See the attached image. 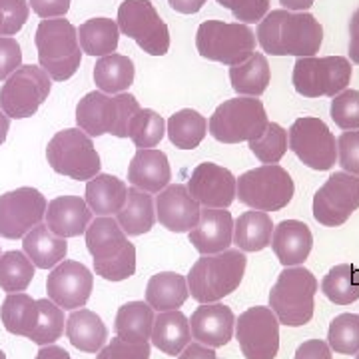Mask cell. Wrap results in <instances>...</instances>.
<instances>
[{"label":"cell","instance_id":"cell-54","mask_svg":"<svg viewBox=\"0 0 359 359\" xmlns=\"http://www.w3.org/2000/svg\"><path fill=\"white\" fill-rule=\"evenodd\" d=\"M178 359H218L216 358V351L214 347L202 346V344H188L184 347V351L180 353Z\"/></svg>","mask_w":359,"mask_h":359},{"label":"cell","instance_id":"cell-44","mask_svg":"<svg viewBox=\"0 0 359 359\" xmlns=\"http://www.w3.org/2000/svg\"><path fill=\"white\" fill-rule=\"evenodd\" d=\"M248 144L252 154L262 164H278L287 152V130L282 128L278 122H269L264 134Z\"/></svg>","mask_w":359,"mask_h":359},{"label":"cell","instance_id":"cell-2","mask_svg":"<svg viewBox=\"0 0 359 359\" xmlns=\"http://www.w3.org/2000/svg\"><path fill=\"white\" fill-rule=\"evenodd\" d=\"M86 248L94 271L106 282H124L136 271V248L112 216H100L86 228Z\"/></svg>","mask_w":359,"mask_h":359},{"label":"cell","instance_id":"cell-32","mask_svg":"<svg viewBox=\"0 0 359 359\" xmlns=\"http://www.w3.org/2000/svg\"><path fill=\"white\" fill-rule=\"evenodd\" d=\"M116 222L126 236H142L154 228L156 208L152 196L138 188H128L124 208L116 214Z\"/></svg>","mask_w":359,"mask_h":359},{"label":"cell","instance_id":"cell-30","mask_svg":"<svg viewBox=\"0 0 359 359\" xmlns=\"http://www.w3.org/2000/svg\"><path fill=\"white\" fill-rule=\"evenodd\" d=\"M150 339L160 351L176 358L192 339L190 321L180 309L162 311V313H158V318L154 320V330H152Z\"/></svg>","mask_w":359,"mask_h":359},{"label":"cell","instance_id":"cell-21","mask_svg":"<svg viewBox=\"0 0 359 359\" xmlns=\"http://www.w3.org/2000/svg\"><path fill=\"white\" fill-rule=\"evenodd\" d=\"M190 332L192 337L208 347H224L230 344L233 327H236V316L228 306L224 304H202L190 318Z\"/></svg>","mask_w":359,"mask_h":359},{"label":"cell","instance_id":"cell-7","mask_svg":"<svg viewBox=\"0 0 359 359\" xmlns=\"http://www.w3.org/2000/svg\"><path fill=\"white\" fill-rule=\"evenodd\" d=\"M198 54L226 66L242 65L256 52V34L242 22L205 20L196 32Z\"/></svg>","mask_w":359,"mask_h":359},{"label":"cell","instance_id":"cell-10","mask_svg":"<svg viewBox=\"0 0 359 359\" xmlns=\"http://www.w3.org/2000/svg\"><path fill=\"white\" fill-rule=\"evenodd\" d=\"M46 160L50 168L68 178L88 182L100 174V156L84 130L66 128L56 132L48 142Z\"/></svg>","mask_w":359,"mask_h":359},{"label":"cell","instance_id":"cell-24","mask_svg":"<svg viewBox=\"0 0 359 359\" xmlns=\"http://www.w3.org/2000/svg\"><path fill=\"white\" fill-rule=\"evenodd\" d=\"M44 219L48 230L58 238H76L86 233L92 222V210L80 196H60L48 202Z\"/></svg>","mask_w":359,"mask_h":359},{"label":"cell","instance_id":"cell-46","mask_svg":"<svg viewBox=\"0 0 359 359\" xmlns=\"http://www.w3.org/2000/svg\"><path fill=\"white\" fill-rule=\"evenodd\" d=\"M242 25H256L269 13V0H218Z\"/></svg>","mask_w":359,"mask_h":359},{"label":"cell","instance_id":"cell-49","mask_svg":"<svg viewBox=\"0 0 359 359\" xmlns=\"http://www.w3.org/2000/svg\"><path fill=\"white\" fill-rule=\"evenodd\" d=\"M96 359H150V344H128L114 337L110 344L100 349Z\"/></svg>","mask_w":359,"mask_h":359},{"label":"cell","instance_id":"cell-41","mask_svg":"<svg viewBox=\"0 0 359 359\" xmlns=\"http://www.w3.org/2000/svg\"><path fill=\"white\" fill-rule=\"evenodd\" d=\"M166 134V122L156 110L140 108L128 124V138L136 148H156Z\"/></svg>","mask_w":359,"mask_h":359},{"label":"cell","instance_id":"cell-14","mask_svg":"<svg viewBox=\"0 0 359 359\" xmlns=\"http://www.w3.org/2000/svg\"><path fill=\"white\" fill-rule=\"evenodd\" d=\"M287 144L304 166L318 172H325L335 166L337 142L334 132L320 118L313 116L297 118L290 128Z\"/></svg>","mask_w":359,"mask_h":359},{"label":"cell","instance_id":"cell-58","mask_svg":"<svg viewBox=\"0 0 359 359\" xmlns=\"http://www.w3.org/2000/svg\"><path fill=\"white\" fill-rule=\"evenodd\" d=\"M8 130H11V118L0 110V146H2L4 140H6Z\"/></svg>","mask_w":359,"mask_h":359},{"label":"cell","instance_id":"cell-29","mask_svg":"<svg viewBox=\"0 0 359 359\" xmlns=\"http://www.w3.org/2000/svg\"><path fill=\"white\" fill-rule=\"evenodd\" d=\"M188 295V282L176 271H160L152 276L146 285V304L158 313L180 309Z\"/></svg>","mask_w":359,"mask_h":359},{"label":"cell","instance_id":"cell-35","mask_svg":"<svg viewBox=\"0 0 359 359\" xmlns=\"http://www.w3.org/2000/svg\"><path fill=\"white\" fill-rule=\"evenodd\" d=\"M273 222L266 212H244L233 222V244L242 252H262L271 244Z\"/></svg>","mask_w":359,"mask_h":359},{"label":"cell","instance_id":"cell-55","mask_svg":"<svg viewBox=\"0 0 359 359\" xmlns=\"http://www.w3.org/2000/svg\"><path fill=\"white\" fill-rule=\"evenodd\" d=\"M170 6L180 14H196L204 8L208 0H168Z\"/></svg>","mask_w":359,"mask_h":359},{"label":"cell","instance_id":"cell-50","mask_svg":"<svg viewBox=\"0 0 359 359\" xmlns=\"http://www.w3.org/2000/svg\"><path fill=\"white\" fill-rule=\"evenodd\" d=\"M22 66V48L13 36H0V82Z\"/></svg>","mask_w":359,"mask_h":359},{"label":"cell","instance_id":"cell-5","mask_svg":"<svg viewBox=\"0 0 359 359\" xmlns=\"http://www.w3.org/2000/svg\"><path fill=\"white\" fill-rule=\"evenodd\" d=\"M320 283L304 266L283 268L269 292V308L282 325L302 327L311 321Z\"/></svg>","mask_w":359,"mask_h":359},{"label":"cell","instance_id":"cell-33","mask_svg":"<svg viewBox=\"0 0 359 359\" xmlns=\"http://www.w3.org/2000/svg\"><path fill=\"white\" fill-rule=\"evenodd\" d=\"M80 50L88 56H108L114 54L120 42V28L112 18H90L76 28Z\"/></svg>","mask_w":359,"mask_h":359},{"label":"cell","instance_id":"cell-25","mask_svg":"<svg viewBox=\"0 0 359 359\" xmlns=\"http://www.w3.org/2000/svg\"><path fill=\"white\" fill-rule=\"evenodd\" d=\"M172 180L168 156L156 148H138L128 166V182L148 194H160Z\"/></svg>","mask_w":359,"mask_h":359},{"label":"cell","instance_id":"cell-12","mask_svg":"<svg viewBox=\"0 0 359 359\" xmlns=\"http://www.w3.org/2000/svg\"><path fill=\"white\" fill-rule=\"evenodd\" d=\"M118 28L150 56L170 50V28L150 0H124L118 8Z\"/></svg>","mask_w":359,"mask_h":359},{"label":"cell","instance_id":"cell-28","mask_svg":"<svg viewBox=\"0 0 359 359\" xmlns=\"http://www.w3.org/2000/svg\"><path fill=\"white\" fill-rule=\"evenodd\" d=\"M66 335L76 349L84 353H96L106 344L108 330L98 313L80 308L74 309L66 320Z\"/></svg>","mask_w":359,"mask_h":359},{"label":"cell","instance_id":"cell-43","mask_svg":"<svg viewBox=\"0 0 359 359\" xmlns=\"http://www.w3.org/2000/svg\"><path fill=\"white\" fill-rule=\"evenodd\" d=\"M327 346L341 355H355L359 351V316L341 313L337 316L327 330Z\"/></svg>","mask_w":359,"mask_h":359},{"label":"cell","instance_id":"cell-45","mask_svg":"<svg viewBox=\"0 0 359 359\" xmlns=\"http://www.w3.org/2000/svg\"><path fill=\"white\" fill-rule=\"evenodd\" d=\"M330 114L341 130H359V90L346 88L334 96Z\"/></svg>","mask_w":359,"mask_h":359},{"label":"cell","instance_id":"cell-34","mask_svg":"<svg viewBox=\"0 0 359 359\" xmlns=\"http://www.w3.org/2000/svg\"><path fill=\"white\" fill-rule=\"evenodd\" d=\"M269 80H271L269 62L266 54L262 52H254L242 65L230 66L231 88L240 96H250V98L262 96L268 90Z\"/></svg>","mask_w":359,"mask_h":359},{"label":"cell","instance_id":"cell-60","mask_svg":"<svg viewBox=\"0 0 359 359\" xmlns=\"http://www.w3.org/2000/svg\"><path fill=\"white\" fill-rule=\"evenodd\" d=\"M0 359H6V355H4V351L0 349Z\"/></svg>","mask_w":359,"mask_h":359},{"label":"cell","instance_id":"cell-48","mask_svg":"<svg viewBox=\"0 0 359 359\" xmlns=\"http://www.w3.org/2000/svg\"><path fill=\"white\" fill-rule=\"evenodd\" d=\"M337 160L344 172L359 176V130H347L337 138Z\"/></svg>","mask_w":359,"mask_h":359},{"label":"cell","instance_id":"cell-22","mask_svg":"<svg viewBox=\"0 0 359 359\" xmlns=\"http://www.w3.org/2000/svg\"><path fill=\"white\" fill-rule=\"evenodd\" d=\"M188 238L202 256L219 254L233 244V218L228 210L204 208L198 226L188 231Z\"/></svg>","mask_w":359,"mask_h":359},{"label":"cell","instance_id":"cell-39","mask_svg":"<svg viewBox=\"0 0 359 359\" xmlns=\"http://www.w3.org/2000/svg\"><path fill=\"white\" fill-rule=\"evenodd\" d=\"M321 292L335 306H349L359 299V268L339 264L321 280Z\"/></svg>","mask_w":359,"mask_h":359},{"label":"cell","instance_id":"cell-36","mask_svg":"<svg viewBox=\"0 0 359 359\" xmlns=\"http://www.w3.org/2000/svg\"><path fill=\"white\" fill-rule=\"evenodd\" d=\"M136 68L132 58L124 54L102 56L94 66V84L104 94H122L132 86Z\"/></svg>","mask_w":359,"mask_h":359},{"label":"cell","instance_id":"cell-53","mask_svg":"<svg viewBox=\"0 0 359 359\" xmlns=\"http://www.w3.org/2000/svg\"><path fill=\"white\" fill-rule=\"evenodd\" d=\"M349 58L353 65H359V8L349 20Z\"/></svg>","mask_w":359,"mask_h":359},{"label":"cell","instance_id":"cell-15","mask_svg":"<svg viewBox=\"0 0 359 359\" xmlns=\"http://www.w3.org/2000/svg\"><path fill=\"white\" fill-rule=\"evenodd\" d=\"M359 210V176L335 172L313 196V218L325 228H339Z\"/></svg>","mask_w":359,"mask_h":359},{"label":"cell","instance_id":"cell-23","mask_svg":"<svg viewBox=\"0 0 359 359\" xmlns=\"http://www.w3.org/2000/svg\"><path fill=\"white\" fill-rule=\"evenodd\" d=\"M269 245L283 268L304 266L313 248V233L308 224L299 219H283L273 226Z\"/></svg>","mask_w":359,"mask_h":359},{"label":"cell","instance_id":"cell-38","mask_svg":"<svg viewBox=\"0 0 359 359\" xmlns=\"http://www.w3.org/2000/svg\"><path fill=\"white\" fill-rule=\"evenodd\" d=\"M170 142L180 150H194L198 148L208 134V120L198 110L184 108L176 114L170 116L166 124Z\"/></svg>","mask_w":359,"mask_h":359},{"label":"cell","instance_id":"cell-6","mask_svg":"<svg viewBox=\"0 0 359 359\" xmlns=\"http://www.w3.org/2000/svg\"><path fill=\"white\" fill-rule=\"evenodd\" d=\"M34 44L39 50L40 68L50 80L65 82L76 74L82 62L76 26L66 18H46L36 28Z\"/></svg>","mask_w":359,"mask_h":359},{"label":"cell","instance_id":"cell-52","mask_svg":"<svg viewBox=\"0 0 359 359\" xmlns=\"http://www.w3.org/2000/svg\"><path fill=\"white\" fill-rule=\"evenodd\" d=\"M295 359H334L332 347L323 339H308L295 351Z\"/></svg>","mask_w":359,"mask_h":359},{"label":"cell","instance_id":"cell-47","mask_svg":"<svg viewBox=\"0 0 359 359\" xmlns=\"http://www.w3.org/2000/svg\"><path fill=\"white\" fill-rule=\"evenodd\" d=\"M0 13L4 18L0 36H14L26 25L30 6L26 0H0Z\"/></svg>","mask_w":359,"mask_h":359},{"label":"cell","instance_id":"cell-31","mask_svg":"<svg viewBox=\"0 0 359 359\" xmlns=\"http://www.w3.org/2000/svg\"><path fill=\"white\" fill-rule=\"evenodd\" d=\"M154 309L146 302H128L116 313V337L128 344H146L154 330Z\"/></svg>","mask_w":359,"mask_h":359},{"label":"cell","instance_id":"cell-40","mask_svg":"<svg viewBox=\"0 0 359 359\" xmlns=\"http://www.w3.org/2000/svg\"><path fill=\"white\" fill-rule=\"evenodd\" d=\"M34 264L25 252H6L0 256V290L6 294H20L34 278Z\"/></svg>","mask_w":359,"mask_h":359},{"label":"cell","instance_id":"cell-3","mask_svg":"<svg viewBox=\"0 0 359 359\" xmlns=\"http://www.w3.org/2000/svg\"><path fill=\"white\" fill-rule=\"evenodd\" d=\"M248 257L242 250H224L214 256H202L190 269L188 290L200 304H216L233 294L244 280Z\"/></svg>","mask_w":359,"mask_h":359},{"label":"cell","instance_id":"cell-56","mask_svg":"<svg viewBox=\"0 0 359 359\" xmlns=\"http://www.w3.org/2000/svg\"><path fill=\"white\" fill-rule=\"evenodd\" d=\"M36 359H72L70 353L66 351L65 347H58L50 344V346H42L36 353Z\"/></svg>","mask_w":359,"mask_h":359},{"label":"cell","instance_id":"cell-27","mask_svg":"<svg viewBox=\"0 0 359 359\" xmlns=\"http://www.w3.org/2000/svg\"><path fill=\"white\" fill-rule=\"evenodd\" d=\"M22 248L28 259L40 269L56 268L60 262H65L68 254V244L65 238H58L48 230L46 224H39L36 228L22 238Z\"/></svg>","mask_w":359,"mask_h":359},{"label":"cell","instance_id":"cell-16","mask_svg":"<svg viewBox=\"0 0 359 359\" xmlns=\"http://www.w3.org/2000/svg\"><path fill=\"white\" fill-rule=\"evenodd\" d=\"M280 320L271 308L245 309L236 320V339L245 359H276L280 351Z\"/></svg>","mask_w":359,"mask_h":359},{"label":"cell","instance_id":"cell-13","mask_svg":"<svg viewBox=\"0 0 359 359\" xmlns=\"http://www.w3.org/2000/svg\"><path fill=\"white\" fill-rule=\"evenodd\" d=\"M50 88V76L40 66L22 65L0 88V110L14 120L30 118L48 98Z\"/></svg>","mask_w":359,"mask_h":359},{"label":"cell","instance_id":"cell-4","mask_svg":"<svg viewBox=\"0 0 359 359\" xmlns=\"http://www.w3.org/2000/svg\"><path fill=\"white\" fill-rule=\"evenodd\" d=\"M138 110L140 104L136 96L128 92L110 96L100 90H94L76 104V124L90 138H98L104 134L128 138L130 120Z\"/></svg>","mask_w":359,"mask_h":359},{"label":"cell","instance_id":"cell-11","mask_svg":"<svg viewBox=\"0 0 359 359\" xmlns=\"http://www.w3.org/2000/svg\"><path fill=\"white\" fill-rule=\"evenodd\" d=\"M351 72L353 68L346 56H308L295 60L292 82L295 92L304 98H334L347 88Z\"/></svg>","mask_w":359,"mask_h":359},{"label":"cell","instance_id":"cell-19","mask_svg":"<svg viewBox=\"0 0 359 359\" xmlns=\"http://www.w3.org/2000/svg\"><path fill=\"white\" fill-rule=\"evenodd\" d=\"M188 192L204 208L228 210L236 200V176L214 162L198 164L188 182Z\"/></svg>","mask_w":359,"mask_h":359},{"label":"cell","instance_id":"cell-1","mask_svg":"<svg viewBox=\"0 0 359 359\" xmlns=\"http://www.w3.org/2000/svg\"><path fill=\"white\" fill-rule=\"evenodd\" d=\"M256 40L262 50L271 56H295L308 58L316 56L323 44V26L306 13L292 11H271L257 25Z\"/></svg>","mask_w":359,"mask_h":359},{"label":"cell","instance_id":"cell-37","mask_svg":"<svg viewBox=\"0 0 359 359\" xmlns=\"http://www.w3.org/2000/svg\"><path fill=\"white\" fill-rule=\"evenodd\" d=\"M39 304L28 294H8L0 308V320L8 334L30 337L39 325Z\"/></svg>","mask_w":359,"mask_h":359},{"label":"cell","instance_id":"cell-51","mask_svg":"<svg viewBox=\"0 0 359 359\" xmlns=\"http://www.w3.org/2000/svg\"><path fill=\"white\" fill-rule=\"evenodd\" d=\"M72 0H28V6L39 14L42 20L46 18H65L70 11Z\"/></svg>","mask_w":359,"mask_h":359},{"label":"cell","instance_id":"cell-9","mask_svg":"<svg viewBox=\"0 0 359 359\" xmlns=\"http://www.w3.org/2000/svg\"><path fill=\"white\" fill-rule=\"evenodd\" d=\"M295 186L287 170L278 164H264L236 178V198L257 212H278L292 202Z\"/></svg>","mask_w":359,"mask_h":359},{"label":"cell","instance_id":"cell-20","mask_svg":"<svg viewBox=\"0 0 359 359\" xmlns=\"http://www.w3.org/2000/svg\"><path fill=\"white\" fill-rule=\"evenodd\" d=\"M200 214L202 208L190 196L188 186L184 184L166 186L156 198V219L168 231L184 233L194 230L200 222Z\"/></svg>","mask_w":359,"mask_h":359},{"label":"cell","instance_id":"cell-17","mask_svg":"<svg viewBox=\"0 0 359 359\" xmlns=\"http://www.w3.org/2000/svg\"><path fill=\"white\" fill-rule=\"evenodd\" d=\"M46 198L30 186L0 196V238L18 240L36 228L46 214Z\"/></svg>","mask_w":359,"mask_h":359},{"label":"cell","instance_id":"cell-61","mask_svg":"<svg viewBox=\"0 0 359 359\" xmlns=\"http://www.w3.org/2000/svg\"><path fill=\"white\" fill-rule=\"evenodd\" d=\"M355 359H359V351H358V353H355Z\"/></svg>","mask_w":359,"mask_h":359},{"label":"cell","instance_id":"cell-18","mask_svg":"<svg viewBox=\"0 0 359 359\" xmlns=\"http://www.w3.org/2000/svg\"><path fill=\"white\" fill-rule=\"evenodd\" d=\"M94 287V276L84 264L65 259L46 278V292L58 308L80 309L86 306Z\"/></svg>","mask_w":359,"mask_h":359},{"label":"cell","instance_id":"cell-57","mask_svg":"<svg viewBox=\"0 0 359 359\" xmlns=\"http://www.w3.org/2000/svg\"><path fill=\"white\" fill-rule=\"evenodd\" d=\"M316 0H280L285 11H292V13H306L308 8H311Z\"/></svg>","mask_w":359,"mask_h":359},{"label":"cell","instance_id":"cell-26","mask_svg":"<svg viewBox=\"0 0 359 359\" xmlns=\"http://www.w3.org/2000/svg\"><path fill=\"white\" fill-rule=\"evenodd\" d=\"M128 198V186L112 174H98L86 184V204L92 214L116 216Z\"/></svg>","mask_w":359,"mask_h":359},{"label":"cell","instance_id":"cell-8","mask_svg":"<svg viewBox=\"0 0 359 359\" xmlns=\"http://www.w3.org/2000/svg\"><path fill=\"white\" fill-rule=\"evenodd\" d=\"M268 124V112L262 100L238 96L219 104L208 122V130L222 144H240L259 138Z\"/></svg>","mask_w":359,"mask_h":359},{"label":"cell","instance_id":"cell-59","mask_svg":"<svg viewBox=\"0 0 359 359\" xmlns=\"http://www.w3.org/2000/svg\"><path fill=\"white\" fill-rule=\"evenodd\" d=\"M2 22H4V18H2V13H0V32H2Z\"/></svg>","mask_w":359,"mask_h":359},{"label":"cell","instance_id":"cell-42","mask_svg":"<svg viewBox=\"0 0 359 359\" xmlns=\"http://www.w3.org/2000/svg\"><path fill=\"white\" fill-rule=\"evenodd\" d=\"M39 304V325L34 327L32 335L28 337L30 341L42 346H50L56 339H60V335L65 334V309L58 308L52 299H36Z\"/></svg>","mask_w":359,"mask_h":359}]
</instances>
